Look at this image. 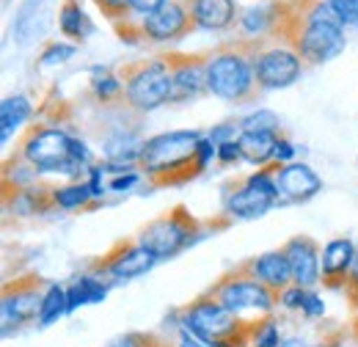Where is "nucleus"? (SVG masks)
Returning <instances> with one entry per match:
<instances>
[{"mask_svg": "<svg viewBox=\"0 0 358 347\" xmlns=\"http://www.w3.org/2000/svg\"><path fill=\"white\" fill-rule=\"evenodd\" d=\"M306 298H309V292L303 290V287H287L284 292H281V304L287 306V309H303L306 304Z\"/></svg>", "mask_w": 358, "mask_h": 347, "instance_id": "nucleus-33", "label": "nucleus"}, {"mask_svg": "<svg viewBox=\"0 0 358 347\" xmlns=\"http://www.w3.org/2000/svg\"><path fill=\"white\" fill-rule=\"evenodd\" d=\"M213 295H215L226 309H231L234 314L243 311V309H262V311H270L273 304H275L273 290L265 287V284L248 270V264H243V267L237 270V276L221 278V284L213 290Z\"/></svg>", "mask_w": 358, "mask_h": 347, "instance_id": "nucleus-8", "label": "nucleus"}, {"mask_svg": "<svg viewBox=\"0 0 358 347\" xmlns=\"http://www.w3.org/2000/svg\"><path fill=\"white\" fill-rule=\"evenodd\" d=\"M262 42H234L218 47L207 58V88L226 102H251L257 99V69L254 55Z\"/></svg>", "mask_w": 358, "mask_h": 347, "instance_id": "nucleus-2", "label": "nucleus"}, {"mask_svg": "<svg viewBox=\"0 0 358 347\" xmlns=\"http://www.w3.org/2000/svg\"><path fill=\"white\" fill-rule=\"evenodd\" d=\"M78 284H80V290H83V295H86V304H99V301H105V295H108V287L102 284V281H96V278H78Z\"/></svg>", "mask_w": 358, "mask_h": 347, "instance_id": "nucleus-31", "label": "nucleus"}, {"mask_svg": "<svg viewBox=\"0 0 358 347\" xmlns=\"http://www.w3.org/2000/svg\"><path fill=\"white\" fill-rule=\"evenodd\" d=\"M245 185H251V187H257V190L273 196V199H278V185H275V179L270 176V171H259V174H254V176H248Z\"/></svg>", "mask_w": 358, "mask_h": 347, "instance_id": "nucleus-32", "label": "nucleus"}, {"mask_svg": "<svg viewBox=\"0 0 358 347\" xmlns=\"http://www.w3.org/2000/svg\"><path fill=\"white\" fill-rule=\"evenodd\" d=\"M289 260L292 267V281L298 287H312L317 284L320 273H322V260H320V248L312 237H292L284 248H281Z\"/></svg>", "mask_w": 358, "mask_h": 347, "instance_id": "nucleus-15", "label": "nucleus"}, {"mask_svg": "<svg viewBox=\"0 0 358 347\" xmlns=\"http://www.w3.org/2000/svg\"><path fill=\"white\" fill-rule=\"evenodd\" d=\"M75 55V47L72 44H64V42H50L45 47V52L39 55V64L42 66H55V64H64Z\"/></svg>", "mask_w": 358, "mask_h": 347, "instance_id": "nucleus-27", "label": "nucleus"}, {"mask_svg": "<svg viewBox=\"0 0 358 347\" xmlns=\"http://www.w3.org/2000/svg\"><path fill=\"white\" fill-rule=\"evenodd\" d=\"M179 347H204L201 339H196V334L190 328H182V337H179Z\"/></svg>", "mask_w": 358, "mask_h": 347, "instance_id": "nucleus-43", "label": "nucleus"}, {"mask_svg": "<svg viewBox=\"0 0 358 347\" xmlns=\"http://www.w3.org/2000/svg\"><path fill=\"white\" fill-rule=\"evenodd\" d=\"M193 17L196 28L204 31H224L237 17V3L234 0H185Z\"/></svg>", "mask_w": 358, "mask_h": 347, "instance_id": "nucleus-16", "label": "nucleus"}, {"mask_svg": "<svg viewBox=\"0 0 358 347\" xmlns=\"http://www.w3.org/2000/svg\"><path fill=\"white\" fill-rule=\"evenodd\" d=\"M91 196V187L89 185H66V187H58V190H52V201L58 204V207H64V210H75V207H83V204H89Z\"/></svg>", "mask_w": 358, "mask_h": 347, "instance_id": "nucleus-25", "label": "nucleus"}, {"mask_svg": "<svg viewBox=\"0 0 358 347\" xmlns=\"http://www.w3.org/2000/svg\"><path fill=\"white\" fill-rule=\"evenodd\" d=\"M42 304H45V295L39 290V278H17L14 284H6L3 290V331L8 334L11 328L34 320L42 314Z\"/></svg>", "mask_w": 358, "mask_h": 347, "instance_id": "nucleus-9", "label": "nucleus"}, {"mask_svg": "<svg viewBox=\"0 0 358 347\" xmlns=\"http://www.w3.org/2000/svg\"><path fill=\"white\" fill-rule=\"evenodd\" d=\"M190 28H193V17H190L187 3L182 0H169L163 8H157L155 14L138 22L141 36L149 42H171V39L185 36Z\"/></svg>", "mask_w": 358, "mask_h": 347, "instance_id": "nucleus-12", "label": "nucleus"}, {"mask_svg": "<svg viewBox=\"0 0 358 347\" xmlns=\"http://www.w3.org/2000/svg\"><path fill=\"white\" fill-rule=\"evenodd\" d=\"M185 328H190L201 342L213 347H234L240 339H234L245 323L237 320L231 309H226L218 298H201L185 311Z\"/></svg>", "mask_w": 358, "mask_h": 347, "instance_id": "nucleus-5", "label": "nucleus"}, {"mask_svg": "<svg viewBox=\"0 0 358 347\" xmlns=\"http://www.w3.org/2000/svg\"><path fill=\"white\" fill-rule=\"evenodd\" d=\"M278 185V196L284 201H309L312 196H317L322 190V179L312 171V166L306 163H287L278 169L275 176Z\"/></svg>", "mask_w": 358, "mask_h": 347, "instance_id": "nucleus-14", "label": "nucleus"}, {"mask_svg": "<svg viewBox=\"0 0 358 347\" xmlns=\"http://www.w3.org/2000/svg\"><path fill=\"white\" fill-rule=\"evenodd\" d=\"M169 0H130V17L138 14L141 20L143 17H149V14H155L157 8H163Z\"/></svg>", "mask_w": 358, "mask_h": 347, "instance_id": "nucleus-34", "label": "nucleus"}, {"mask_svg": "<svg viewBox=\"0 0 358 347\" xmlns=\"http://www.w3.org/2000/svg\"><path fill=\"white\" fill-rule=\"evenodd\" d=\"M356 260V246L348 237L331 240L322 251V278L328 287H342V281H348V273Z\"/></svg>", "mask_w": 358, "mask_h": 347, "instance_id": "nucleus-17", "label": "nucleus"}, {"mask_svg": "<svg viewBox=\"0 0 358 347\" xmlns=\"http://www.w3.org/2000/svg\"><path fill=\"white\" fill-rule=\"evenodd\" d=\"M303 311H306L309 317H317V314H322V311H325V306H322V301H320L317 295H309V298H306V304H303Z\"/></svg>", "mask_w": 358, "mask_h": 347, "instance_id": "nucleus-42", "label": "nucleus"}, {"mask_svg": "<svg viewBox=\"0 0 358 347\" xmlns=\"http://www.w3.org/2000/svg\"><path fill=\"white\" fill-rule=\"evenodd\" d=\"M199 143L201 135L196 130L160 132L143 143L141 166L155 179V185H182L204 171Z\"/></svg>", "mask_w": 358, "mask_h": 347, "instance_id": "nucleus-1", "label": "nucleus"}, {"mask_svg": "<svg viewBox=\"0 0 358 347\" xmlns=\"http://www.w3.org/2000/svg\"><path fill=\"white\" fill-rule=\"evenodd\" d=\"M58 28H61L64 36L78 39V42H83L91 31H94V25H91V20L86 17L80 0H64V3H61V11H58Z\"/></svg>", "mask_w": 358, "mask_h": 347, "instance_id": "nucleus-21", "label": "nucleus"}, {"mask_svg": "<svg viewBox=\"0 0 358 347\" xmlns=\"http://www.w3.org/2000/svg\"><path fill=\"white\" fill-rule=\"evenodd\" d=\"M157 257L143 248L141 243H122L113 254H108V260L102 262V270L110 273L113 278H122V281H130L138 276H146L152 267H155Z\"/></svg>", "mask_w": 358, "mask_h": 347, "instance_id": "nucleus-13", "label": "nucleus"}, {"mask_svg": "<svg viewBox=\"0 0 358 347\" xmlns=\"http://www.w3.org/2000/svg\"><path fill=\"white\" fill-rule=\"evenodd\" d=\"M240 132H278V116L273 111H257L240 122Z\"/></svg>", "mask_w": 358, "mask_h": 347, "instance_id": "nucleus-26", "label": "nucleus"}, {"mask_svg": "<svg viewBox=\"0 0 358 347\" xmlns=\"http://www.w3.org/2000/svg\"><path fill=\"white\" fill-rule=\"evenodd\" d=\"M342 25H358V0H328Z\"/></svg>", "mask_w": 358, "mask_h": 347, "instance_id": "nucleus-29", "label": "nucleus"}, {"mask_svg": "<svg viewBox=\"0 0 358 347\" xmlns=\"http://www.w3.org/2000/svg\"><path fill=\"white\" fill-rule=\"evenodd\" d=\"M91 88H94V94H96L102 102H108V99H113L116 94H122V80H116L113 75H102V78H96V80L91 83Z\"/></svg>", "mask_w": 358, "mask_h": 347, "instance_id": "nucleus-30", "label": "nucleus"}, {"mask_svg": "<svg viewBox=\"0 0 358 347\" xmlns=\"http://www.w3.org/2000/svg\"><path fill=\"white\" fill-rule=\"evenodd\" d=\"M135 182H138V174H119V176H113L110 179V190H116V193H122V190H130Z\"/></svg>", "mask_w": 358, "mask_h": 347, "instance_id": "nucleus-39", "label": "nucleus"}, {"mask_svg": "<svg viewBox=\"0 0 358 347\" xmlns=\"http://www.w3.org/2000/svg\"><path fill=\"white\" fill-rule=\"evenodd\" d=\"M94 6L116 25L130 17V0H94Z\"/></svg>", "mask_w": 358, "mask_h": 347, "instance_id": "nucleus-28", "label": "nucleus"}, {"mask_svg": "<svg viewBox=\"0 0 358 347\" xmlns=\"http://www.w3.org/2000/svg\"><path fill=\"white\" fill-rule=\"evenodd\" d=\"M273 204H275L273 196L257 190V187H251V185H245V187H240V190H234L229 196L226 210L237 218H262Z\"/></svg>", "mask_w": 358, "mask_h": 347, "instance_id": "nucleus-19", "label": "nucleus"}, {"mask_svg": "<svg viewBox=\"0 0 358 347\" xmlns=\"http://www.w3.org/2000/svg\"><path fill=\"white\" fill-rule=\"evenodd\" d=\"M345 287H348V295L358 304V251H356V260H353V267H350V273H348Z\"/></svg>", "mask_w": 358, "mask_h": 347, "instance_id": "nucleus-40", "label": "nucleus"}, {"mask_svg": "<svg viewBox=\"0 0 358 347\" xmlns=\"http://www.w3.org/2000/svg\"><path fill=\"white\" fill-rule=\"evenodd\" d=\"M72 138L55 127H34L22 143V157L45 174H80V166L69 155Z\"/></svg>", "mask_w": 358, "mask_h": 347, "instance_id": "nucleus-7", "label": "nucleus"}, {"mask_svg": "<svg viewBox=\"0 0 358 347\" xmlns=\"http://www.w3.org/2000/svg\"><path fill=\"white\" fill-rule=\"evenodd\" d=\"M259 88H287L301 78V55L287 47H259L254 55Z\"/></svg>", "mask_w": 358, "mask_h": 347, "instance_id": "nucleus-10", "label": "nucleus"}, {"mask_svg": "<svg viewBox=\"0 0 358 347\" xmlns=\"http://www.w3.org/2000/svg\"><path fill=\"white\" fill-rule=\"evenodd\" d=\"M83 304H86V295H83L80 284L75 281V284H72V287L66 290V314H69V311H75L78 306H83Z\"/></svg>", "mask_w": 358, "mask_h": 347, "instance_id": "nucleus-37", "label": "nucleus"}, {"mask_svg": "<svg viewBox=\"0 0 358 347\" xmlns=\"http://www.w3.org/2000/svg\"><path fill=\"white\" fill-rule=\"evenodd\" d=\"M61 314H66V290H61L58 284H52V287H47L45 292V304H42L39 323L42 325H52Z\"/></svg>", "mask_w": 358, "mask_h": 347, "instance_id": "nucleus-24", "label": "nucleus"}, {"mask_svg": "<svg viewBox=\"0 0 358 347\" xmlns=\"http://www.w3.org/2000/svg\"><path fill=\"white\" fill-rule=\"evenodd\" d=\"M69 155H72L78 163H89V157H91L89 146H86L83 141H78V138H72V143H69Z\"/></svg>", "mask_w": 358, "mask_h": 347, "instance_id": "nucleus-41", "label": "nucleus"}, {"mask_svg": "<svg viewBox=\"0 0 358 347\" xmlns=\"http://www.w3.org/2000/svg\"><path fill=\"white\" fill-rule=\"evenodd\" d=\"M275 143H278V132H240V138H237L240 155L254 166L273 160Z\"/></svg>", "mask_w": 358, "mask_h": 347, "instance_id": "nucleus-20", "label": "nucleus"}, {"mask_svg": "<svg viewBox=\"0 0 358 347\" xmlns=\"http://www.w3.org/2000/svg\"><path fill=\"white\" fill-rule=\"evenodd\" d=\"M257 347H278V331L273 323H265V328L257 334Z\"/></svg>", "mask_w": 358, "mask_h": 347, "instance_id": "nucleus-36", "label": "nucleus"}, {"mask_svg": "<svg viewBox=\"0 0 358 347\" xmlns=\"http://www.w3.org/2000/svg\"><path fill=\"white\" fill-rule=\"evenodd\" d=\"M28 119H31V102L22 94L6 97L3 105H0V138H3V143L11 138V132L20 130Z\"/></svg>", "mask_w": 358, "mask_h": 347, "instance_id": "nucleus-22", "label": "nucleus"}, {"mask_svg": "<svg viewBox=\"0 0 358 347\" xmlns=\"http://www.w3.org/2000/svg\"><path fill=\"white\" fill-rule=\"evenodd\" d=\"M237 157H243L237 141H221V143H218V160H221V163H231V160H237Z\"/></svg>", "mask_w": 358, "mask_h": 347, "instance_id": "nucleus-35", "label": "nucleus"}, {"mask_svg": "<svg viewBox=\"0 0 358 347\" xmlns=\"http://www.w3.org/2000/svg\"><path fill=\"white\" fill-rule=\"evenodd\" d=\"M196 229H199L196 218L190 215L185 207H174L171 213L146 223L138 243L143 248H149L157 260H169V257H177L182 248L190 246V240L196 237Z\"/></svg>", "mask_w": 358, "mask_h": 347, "instance_id": "nucleus-6", "label": "nucleus"}, {"mask_svg": "<svg viewBox=\"0 0 358 347\" xmlns=\"http://www.w3.org/2000/svg\"><path fill=\"white\" fill-rule=\"evenodd\" d=\"M169 66H171V102H187L196 99L201 91L207 88V58L210 55H199V52H171L166 55Z\"/></svg>", "mask_w": 358, "mask_h": 347, "instance_id": "nucleus-11", "label": "nucleus"}, {"mask_svg": "<svg viewBox=\"0 0 358 347\" xmlns=\"http://www.w3.org/2000/svg\"><path fill=\"white\" fill-rule=\"evenodd\" d=\"M248 270L265 284L273 292H284L292 281V267H289V260L284 251H268L262 257H257L254 262H248Z\"/></svg>", "mask_w": 358, "mask_h": 347, "instance_id": "nucleus-18", "label": "nucleus"}, {"mask_svg": "<svg viewBox=\"0 0 358 347\" xmlns=\"http://www.w3.org/2000/svg\"><path fill=\"white\" fill-rule=\"evenodd\" d=\"M295 157V146L287 141V138H278V143H275V152H273V160H278V163H287V160H292Z\"/></svg>", "mask_w": 358, "mask_h": 347, "instance_id": "nucleus-38", "label": "nucleus"}, {"mask_svg": "<svg viewBox=\"0 0 358 347\" xmlns=\"http://www.w3.org/2000/svg\"><path fill=\"white\" fill-rule=\"evenodd\" d=\"M275 17H278V8L259 6V8H248V11L240 17V25H243L245 34L257 36V34H265L270 25H275Z\"/></svg>", "mask_w": 358, "mask_h": 347, "instance_id": "nucleus-23", "label": "nucleus"}, {"mask_svg": "<svg viewBox=\"0 0 358 347\" xmlns=\"http://www.w3.org/2000/svg\"><path fill=\"white\" fill-rule=\"evenodd\" d=\"M275 28L289 36L292 50L309 64H325L345 50V31L336 22H301L289 14L275 17Z\"/></svg>", "mask_w": 358, "mask_h": 347, "instance_id": "nucleus-3", "label": "nucleus"}, {"mask_svg": "<svg viewBox=\"0 0 358 347\" xmlns=\"http://www.w3.org/2000/svg\"><path fill=\"white\" fill-rule=\"evenodd\" d=\"M110 347H135V345H133V339H122V342H113Z\"/></svg>", "mask_w": 358, "mask_h": 347, "instance_id": "nucleus-44", "label": "nucleus"}, {"mask_svg": "<svg viewBox=\"0 0 358 347\" xmlns=\"http://www.w3.org/2000/svg\"><path fill=\"white\" fill-rule=\"evenodd\" d=\"M122 83H124L127 102L135 111H155L163 102H171L174 80H171L169 58L163 55V58H152V61L124 66L122 69Z\"/></svg>", "mask_w": 358, "mask_h": 347, "instance_id": "nucleus-4", "label": "nucleus"}]
</instances>
